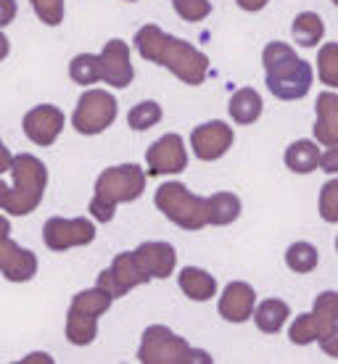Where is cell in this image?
<instances>
[{"instance_id":"27","label":"cell","mask_w":338,"mask_h":364,"mask_svg":"<svg viewBox=\"0 0 338 364\" xmlns=\"http://www.w3.org/2000/svg\"><path fill=\"white\" fill-rule=\"evenodd\" d=\"M69 77H72V82L83 85V87H88L93 82H101V55H74L72 64H69Z\"/></svg>"},{"instance_id":"45","label":"cell","mask_w":338,"mask_h":364,"mask_svg":"<svg viewBox=\"0 0 338 364\" xmlns=\"http://www.w3.org/2000/svg\"><path fill=\"white\" fill-rule=\"evenodd\" d=\"M130 3H132V0H130Z\"/></svg>"},{"instance_id":"9","label":"cell","mask_w":338,"mask_h":364,"mask_svg":"<svg viewBox=\"0 0 338 364\" xmlns=\"http://www.w3.org/2000/svg\"><path fill=\"white\" fill-rule=\"evenodd\" d=\"M151 280H154V277L140 267L135 251H130V254L114 256V262H111L109 269H103V272L98 274V282H95V285H101L103 291H109L114 299H119V296H127L132 288L146 285V282H151Z\"/></svg>"},{"instance_id":"44","label":"cell","mask_w":338,"mask_h":364,"mask_svg":"<svg viewBox=\"0 0 338 364\" xmlns=\"http://www.w3.org/2000/svg\"><path fill=\"white\" fill-rule=\"evenodd\" d=\"M333 3H336V6H338V0H333Z\"/></svg>"},{"instance_id":"11","label":"cell","mask_w":338,"mask_h":364,"mask_svg":"<svg viewBox=\"0 0 338 364\" xmlns=\"http://www.w3.org/2000/svg\"><path fill=\"white\" fill-rule=\"evenodd\" d=\"M148 177H164V174H180L188 166V151L185 140L177 132L162 135L154 146L146 151Z\"/></svg>"},{"instance_id":"1","label":"cell","mask_w":338,"mask_h":364,"mask_svg":"<svg viewBox=\"0 0 338 364\" xmlns=\"http://www.w3.org/2000/svg\"><path fill=\"white\" fill-rule=\"evenodd\" d=\"M137 53L146 61L164 66L185 85H201L209 74V58L199 48L185 43L180 37L167 35L159 24H146L135 35Z\"/></svg>"},{"instance_id":"24","label":"cell","mask_w":338,"mask_h":364,"mask_svg":"<svg viewBox=\"0 0 338 364\" xmlns=\"http://www.w3.org/2000/svg\"><path fill=\"white\" fill-rule=\"evenodd\" d=\"M206 206H209V225H233L241 217V198L236 193H214L206 198Z\"/></svg>"},{"instance_id":"14","label":"cell","mask_w":338,"mask_h":364,"mask_svg":"<svg viewBox=\"0 0 338 364\" xmlns=\"http://www.w3.org/2000/svg\"><path fill=\"white\" fill-rule=\"evenodd\" d=\"M135 69L130 61V48L125 40H109L101 50V80L117 90H125L132 85Z\"/></svg>"},{"instance_id":"22","label":"cell","mask_w":338,"mask_h":364,"mask_svg":"<svg viewBox=\"0 0 338 364\" xmlns=\"http://www.w3.org/2000/svg\"><path fill=\"white\" fill-rule=\"evenodd\" d=\"M288 314H291V306L283 299H265L254 309V322L262 333H280Z\"/></svg>"},{"instance_id":"29","label":"cell","mask_w":338,"mask_h":364,"mask_svg":"<svg viewBox=\"0 0 338 364\" xmlns=\"http://www.w3.org/2000/svg\"><path fill=\"white\" fill-rule=\"evenodd\" d=\"M317 77L328 87H338V43H325L317 53Z\"/></svg>"},{"instance_id":"30","label":"cell","mask_w":338,"mask_h":364,"mask_svg":"<svg viewBox=\"0 0 338 364\" xmlns=\"http://www.w3.org/2000/svg\"><path fill=\"white\" fill-rule=\"evenodd\" d=\"M288 341L293 346H310L315 341H320V330H317V322L312 317V311L310 314H299L293 319L291 330H288Z\"/></svg>"},{"instance_id":"28","label":"cell","mask_w":338,"mask_h":364,"mask_svg":"<svg viewBox=\"0 0 338 364\" xmlns=\"http://www.w3.org/2000/svg\"><path fill=\"white\" fill-rule=\"evenodd\" d=\"M162 106L156 103V100H140L137 106H132L127 114V124L135 132H146V129L156 127L159 122H162Z\"/></svg>"},{"instance_id":"26","label":"cell","mask_w":338,"mask_h":364,"mask_svg":"<svg viewBox=\"0 0 338 364\" xmlns=\"http://www.w3.org/2000/svg\"><path fill=\"white\" fill-rule=\"evenodd\" d=\"M317 262H320V251L312 246V243H307V240H296L285 251V264L296 274L312 272L317 267Z\"/></svg>"},{"instance_id":"17","label":"cell","mask_w":338,"mask_h":364,"mask_svg":"<svg viewBox=\"0 0 338 364\" xmlns=\"http://www.w3.org/2000/svg\"><path fill=\"white\" fill-rule=\"evenodd\" d=\"M135 256L140 267L146 269L151 277L156 280H164L169 274L174 272V267H177V251H174L169 243L164 240H148V243H140L135 248Z\"/></svg>"},{"instance_id":"32","label":"cell","mask_w":338,"mask_h":364,"mask_svg":"<svg viewBox=\"0 0 338 364\" xmlns=\"http://www.w3.org/2000/svg\"><path fill=\"white\" fill-rule=\"evenodd\" d=\"M37 18L48 27H58L64 21V0H29Z\"/></svg>"},{"instance_id":"25","label":"cell","mask_w":338,"mask_h":364,"mask_svg":"<svg viewBox=\"0 0 338 364\" xmlns=\"http://www.w3.org/2000/svg\"><path fill=\"white\" fill-rule=\"evenodd\" d=\"M312 317L317 322L320 338L328 336L330 330L338 328V293L336 291H322L315 304H312Z\"/></svg>"},{"instance_id":"23","label":"cell","mask_w":338,"mask_h":364,"mask_svg":"<svg viewBox=\"0 0 338 364\" xmlns=\"http://www.w3.org/2000/svg\"><path fill=\"white\" fill-rule=\"evenodd\" d=\"M291 35L296 40V46L302 48H317V43L322 40L325 35V24H322L320 14H315V11H302V14H296L291 24Z\"/></svg>"},{"instance_id":"33","label":"cell","mask_w":338,"mask_h":364,"mask_svg":"<svg viewBox=\"0 0 338 364\" xmlns=\"http://www.w3.org/2000/svg\"><path fill=\"white\" fill-rule=\"evenodd\" d=\"M174 11L177 16L185 18V21H201L211 14V3L209 0H174Z\"/></svg>"},{"instance_id":"40","label":"cell","mask_w":338,"mask_h":364,"mask_svg":"<svg viewBox=\"0 0 338 364\" xmlns=\"http://www.w3.org/2000/svg\"><path fill=\"white\" fill-rule=\"evenodd\" d=\"M11 53V43H9V37L0 32V61H6V55Z\"/></svg>"},{"instance_id":"4","label":"cell","mask_w":338,"mask_h":364,"mask_svg":"<svg viewBox=\"0 0 338 364\" xmlns=\"http://www.w3.org/2000/svg\"><path fill=\"white\" fill-rule=\"evenodd\" d=\"M11 174H14V185H11V198L6 209L14 217H27L40 206V200L46 196L48 169L37 156L19 154L11 161Z\"/></svg>"},{"instance_id":"31","label":"cell","mask_w":338,"mask_h":364,"mask_svg":"<svg viewBox=\"0 0 338 364\" xmlns=\"http://www.w3.org/2000/svg\"><path fill=\"white\" fill-rule=\"evenodd\" d=\"M320 217L330 225H338V177L328 180L320 191Z\"/></svg>"},{"instance_id":"36","label":"cell","mask_w":338,"mask_h":364,"mask_svg":"<svg viewBox=\"0 0 338 364\" xmlns=\"http://www.w3.org/2000/svg\"><path fill=\"white\" fill-rule=\"evenodd\" d=\"M16 18V0H0V29Z\"/></svg>"},{"instance_id":"19","label":"cell","mask_w":338,"mask_h":364,"mask_svg":"<svg viewBox=\"0 0 338 364\" xmlns=\"http://www.w3.org/2000/svg\"><path fill=\"white\" fill-rule=\"evenodd\" d=\"M177 285L191 301H209L217 293V280L201 267H185L177 274Z\"/></svg>"},{"instance_id":"5","label":"cell","mask_w":338,"mask_h":364,"mask_svg":"<svg viewBox=\"0 0 338 364\" xmlns=\"http://www.w3.org/2000/svg\"><path fill=\"white\" fill-rule=\"evenodd\" d=\"M137 362L143 364H211V356L201 348H191L185 338L172 333L164 325H151L143 333L140 348H137Z\"/></svg>"},{"instance_id":"6","label":"cell","mask_w":338,"mask_h":364,"mask_svg":"<svg viewBox=\"0 0 338 364\" xmlns=\"http://www.w3.org/2000/svg\"><path fill=\"white\" fill-rule=\"evenodd\" d=\"M154 203L156 209L162 211L169 222H174L177 228L196 232V230H204L209 225L206 198L191 193L183 182H164V185H159Z\"/></svg>"},{"instance_id":"12","label":"cell","mask_w":338,"mask_h":364,"mask_svg":"<svg viewBox=\"0 0 338 364\" xmlns=\"http://www.w3.org/2000/svg\"><path fill=\"white\" fill-rule=\"evenodd\" d=\"M233 143H236L233 127L220 122V119L199 124L191 132V148L196 159H201V161H217V159H222L233 148Z\"/></svg>"},{"instance_id":"38","label":"cell","mask_w":338,"mask_h":364,"mask_svg":"<svg viewBox=\"0 0 338 364\" xmlns=\"http://www.w3.org/2000/svg\"><path fill=\"white\" fill-rule=\"evenodd\" d=\"M11 161H14V156H11V151L6 146H3V140H0V174L9 172V169H11Z\"/></svg>"},{"instance_id":"42","label":"cell","mask_w":338,"mask_h":364,"mask_svg":"<svg viewBox=\"0 0 338 364\" xmlns=\"http://www.w3.org/2000/svg\"><path fill=\"white\" fill-rule=\"evenodd\" d=\"M24 362H51V356L48 354H32L29 359H24Z\"/></svg>"},{"instance_id":"35","label":"cell","mask_w":338,"mask_h":364,"mask_svg":"<svg viewBox=\"0 0 338 364\" xmlns=\"http://www.w3.org/2000/svg\"><path fill=\"white\" fill-rule=\"evenodd\" d=\"M320 169L328 174H338V146H330L320 159Z\"/></svg>"},{"instance_id":"37","label":"cell","mask_w":338,"mask_h":364,"mask_svg":"<svg viewBox=\"0 0 338 364\" xmlns=\"http://www.w3.org/2000/svg\"><path fill=\"white\" fill-rule=\"evenodd\" d=\"M238 6L243 11H248V14H256V11H262L270 3V0H236Z\"/></svg>"},{"instance_id":"43","label":"cell","mask_w":338,"mask_h":364,"mask_svg":"<svg viewBox=\"0 0 338 364\" xmlns=\"http://www.w3.org/2000/svg\"><path fill=\"white\" fill-rule=\"evenodd\" d=\"M336 251H338V237H336Z\"/></svg>"},{"instance_id":"41","label":"cell","mask_w":338,"mask_h":364,"mask_svg":"<svg viewBox=\"0 0 338 364\" xmlns=\"http://www.w3.org/2000/svg\"><path fill=\"white\" fill-rule=\"evenodd\" d=\"M11 235V222L6 217H0V237Z\"/></svg>"},{"instance_id":"18","label":"cell","mask_w":338,"mask_h":364,"mask_svg":"<svg viewBox=\"0 0 338 364\" xmlns=\"http://www.w3.org/2000/svg\"><path fill=\"white\" fill-rule=\"evenodd\" d=\"M315 111H317L315 140L328 148L338 146V92H320Z\"/></svg>"},{"instance_id":"20","label":"cell","mask_w":338,"mask_h":364,"mask_svg":"<svg viewBox=\"0 0 338 364\" xmlns=\"http://www.w3.org/2000/svg\"><path fill=\"white\" fill-rule=\"evenodd\" d=\"M262 109H265L262 95L254 87H241V90H236L228 103V111L236 124H254L256 119L262 117Z\"/></svg>"},{"instance_id":"34","label":"cell","mask_w":338,"mask_h":364,"mask_svg":"<svg viewBox=\"0 0 338 364\" xmlns=\"http://www.w3.org/2000/svg\"><path fill=\"white\" fill-rule=\"evenodd\" d=\"M320 348L330 356V359H338V328H333L328 336L320 338Z\"/></svg>"},{"instance_id":"39","label":"cell","mask_w":338,"mask_h":364,"mask_svg":"<svg viewBox=\"0 0 338 364\" xmlns=\"http://www.w3.org/2000/svg\"><path fill=\"white\" fill-rule=\"evenodd\" d=\"M9 198H11V188L0 180V209H6V206H9Z\"/></svg>"},{"instance_id":"16","label":"cell","mask_w":338,"mask_h":364,"mask_svg":"<svg viewBox=\"0 0 338 364\" xmlns=\"http://www.w3.org/2000/svg\"><path fill=\"white\" fill-rule=\"evenodd\" d=\"M254 304H256V293L248 282H230L225 293L220 296V314L222 319L228 322H246V319L254 317Z\"/></svg>"},{"instance_id":"21","label":"cell","mask_w":338,"mask_h":364,"mask_svg":"<svg viewBox=\"0 0 338 364\" xmlns=\"http://www.w3.org/2000/svg\"><path fill=\"white\" fill-rule=\"evenodd\" d=\"M320 146L315 140H296L285 151V166L296 174H310L320 166Z\"/></svg>"},{"instance_id":"2","label":"cell","mask_w":338,"mask_h":364,"mask_svg":"<svg viewBox=\"0 0 338 364\" xmlns=\"http://www.w3.org/2000/svg\"><path fill=\"white\" fill-rule=\"evenodd\" d=\"M262 64L267 72V90L280 100H302L312 90L315 72L310 61L296 55L285 43H270L262 53Z\"/></svg>"},{"instance_id":"7","label":"cell","mask_w":338,"mask_h":364,"mask_svg":"<svg viewBox=\"0 0 338 364\" xmlns=\"http://www.w3.org/2000/svg\"><path fill=\"white\" fill-rule=\"evenodd\" d=\"M111 296L103 291L101 285H95L90 291L77 293L69 304V314H66V338L74 346H90L98 333V317L111 309Z\"/></svg>"},{"instance_id":"3","label":"cell","mask_w":338,"mask_h":364,"mask_svg":"<svg viewBox=\"0 0 338 364\" xmlns=\"http://www.w3.org/2000/svg\"><path fill=\"white\" fill-rule=\"evenodd\" d=\"M146 191V169L137 164H119L98 174L95 193L90 200V214L98 222H111L117 203L137 200Z\"/></svg>"},{"instance_id":"15","label":"cell","mask_w":338,"mask_h":364,"mask_svg":"<svg viewBox=\"0 0 338 364\" xmlns=\"http://www.w3.org/2000/svg\"><path fill=\"white\" fill-rule=\"evenodd\" d=\"M0 272L11 282H29L37 274V256L11 240V235L0 237Z\"/></svg>"},{"instance_id":"13","label":"cell","mask_w":338,"mask_h":364,"mask_svg":"<svg viewBox=\"0 0 338 364\" xmlns=\"http://www.w3.org/2000/svg\"><path fill=\"white\" fill-rule=\"evenodd\" d=\"M64 111L58 106H51V103H43V106H35L24 114V135L35 143V146H53L56 137L64 132Z\"/></svg>"},{"instance_id":"10","label":"cell","mask_w":338,"mask_h":364,"mask_svg":"<svg viewBox=\"0 0 338 364\" xmlns=\"http://www.w3.org/2000/svg\"><path fill=\"white\" fill-rule=\"evenodd\" d=\"M43 240L51 251H69L77 246H88L95 240V225L90 219L77 217V219H64V217H51L43 228Z\"/></svg>"},{"instance_id":"8","label":"cell","mask_w":338,"mask_h":364,"mask_svg":"<svg viewBox=\"0 0 338 364\" xmlns=\"http://www.w3.org/2000/svg\"><path fill=\"white\" fill-rule=\"evenodd\" d=\"M119 114L117 98L106 90H88L77 100V109L72 114V124L80 135H101L103 129L114 124Z\"/></svg>"}]
</instances>
